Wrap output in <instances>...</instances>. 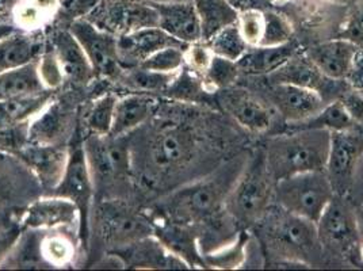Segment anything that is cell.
Returning <instances> with one entry per match:
<instances>
[{
    "mask_svg": "<svg viewBox=\"0 0 363 271\" xmlns=\"http://www.w3.org/2000/svg\"><path fill=\"white\" fill-rule=\"evenodd\" d=\"M16 223L22 228L30 229H57L80 226V216L75 204L67 198L52 194H43L31 201L19 214Z\"/></svg>",
    "mask_w": 363,
    "mask_h": 271,
    "instance_id": "14",
    "label": "cell"
},
{
    "mask_svg": "<svg viewBox=\"0 0 363 271\" xmlns=\"http://www.w3.org/2000/svg\"><path fill=\"white\" fill-rule=\"evenodd\" d=\"M6 226V223H3L1 220H0V228H3V226Z\"/></svg>",
    "mask_w": 363,
    "mask_h": 271,
    "instance_id": "58",
    "label": "cell"
},
{
    "mask_svg": "<svg viewBox=\"0 0 363 271\" xmlns=\"http://www.w3.org/2000/svg\"><path fill=\"white\" fill-rule=\"evenodd\" d=\"M238 26L250 46H259L264 31V10L251 9L239 13Z\"/></svg>",
    "mask_w": 363,
    "mask_h": 271,
    "instance_id": "43",
    "label": "cell"
},
{
    "mask_svg": "<svg viewBox=\"0 0 363 271\" xmlns=\"http://www.w3.org/2000/svg\"><path fill=\"white\" fill-rule=\"evenodd\" d=\"M269 79L272 80V83H288L318 91L323 98V94L328 92L333 83H337L323 75L318 71V67L308 59L305 53H296L281 68H278L272 75H269Z\"/></svg>",
    "mask_w": 363,
    "mask_h": 271,
    "instance_id": "25",
    "label": "cell"
},
{
    "mask_svg": "<svg viewBox=\"0 0 363 271\" xmlns=\"http://www.w3.org/2000/svg\"><path fill=\"white\" fill-rule=\"evenodd\" d=\"M206 43L211 45L213 53L216 56H220L235 62L240 60L247 53V50L251 48L242 38L238 23H232L227 28L221 29Z\"/></svg>",
    "mask_w": 363,
    "mask_h": 271,
    "instance_id": "38",
    "label": "cell"
},
{
    "mask_svg": "<svg viewBox=\"0 0 363 271\" xmlns=\"http://www.w3.org/2000/svg\"><path fill=\"white\" fill-rule=\"evenodd\" d=\"M347 198L354 205L363 204V152L357 166H355Z\"/></svg>",
    "mask_w": 363,
    "mask_h": 271,
    "instance_id": "48",
    "label": "cell"
},
{
    "mask_svg": "<svg viewBox=\"0 0 363 271\" xmlns=\"http://www.w3.org/2000/svg\"><path fill=\"white\" fill-rule=\"evenodd\" d=\"M46 194L62 197L75 204L80 216L79 236L82 241V247L89 248L91 236V211L95 199V186L84 151V144L79 135V125L71 138L68 163L60 183Z\"/></svg>",
    "mask_w": 363,
    "mask_h": 271,
    "instance_id": "5",
    "label": "cell"
},
{
    "mask_svg": "<svg viewBox=\"0 0 363 271\" xmlns=\"http://www.w3.org/2000/svg\"><path fill=\"white\" fill-rule=\"evenodd\" d=\"M239 75L240 68L238 62L214 55L209 68L206 70L205 75L202 76V83L209 92L225 90L235 84Z\"/></svg>",
    "mask_w": 363,
    "mask_h": 271,
    "instance_id": "39",
    "label": "cell"
},
{
    "mask_svg": "<svg viewBox=\"0 0 363 271\" xmlns=\"http://www.w3.org/2000/svg\"><path fill=\"white\" fill-rule=\"evenodd\" d=\"M186 46H168L157 50L138 67L162 74H178L184 67V49Z\"/></svg>",
    "mask_w": 363,
    "mask_h": 271,
    "instance_id": "40",
    "label": "cell"
},
{
    "mask_svg": "<svg viewBox=\"0 0 363 271\" xmlns=\"http://www.w3.org/2000/svg\"><path fill=\"white\" fill-rule=\"evenodd\" d=\"M98 226L108 251L155 235V224L143 213L130 209L121 199H107L98 209Z\"/></svg>",
    "mask_w": 363,
    "mask_h": 271,
    "instance_id": "8",
    "label": "cell"
},
{
    "mask_svg": "<svg viewBox=\"0 0 363 271\" xmlns=\"http://www.w3.org/2000/svg\"><path fill=\"white\" fill-rule=\"evenodd\" d=\"M197 10L202 40L209 41L216 33L238 22L239 13L227 0H193Z\"/></svg>",
    "mask_w": 363,
    "mask_h": 271,
    "instance_id": "33",
    "label": "cell"
},
{
    "mask_svg": "<svg viewBox=\"0 0 363 271\" xmlns=\"http://www.w3.org/2000/svg\"><path fill=\"white\" fill-rule=\"evenodd\" d=\"M297 53L291 41L278 46H251L238 61L240 72L250 75H272Z\"/></svg>",
    "mask_w": 363,
    "mask_h": 271,
    "instance_id": "28",
    "label": "cell"
},
{
    "mask_svg": "<svg viewBox=\"0 0 363 271\" xmlns=\"http://www.w3.org/2000/svg\"><path fill=\"white\" fill-rule=\"evenodd\" d=\"M266 98L272 109L293 125L312 118L325 106V99L318 91L288 83H272Z\"/></svg>",
    "mask_w": 363,
    "mask_h": 271,
    "instance_id": "16",
    "label": "cell"
},
{
    "mask_svg": "<svg viewBox=\"0 0 363 271\" xmlns=\"http://www.w3.org/2000/svg\"><path fill=\"white\" fill-rule=\"evenodd\" d=\"M83 48L96 77L117 79L122 67L118 59V38L92 25L87 19H79L68 26Z\"/></svg>",
    "mask_w": 363,
    "mask_h": 271,
    "instance_id": "9",
    "label": "cell"
},
{
    "mask_svg": "<svg viewBox=\"0 0 363 271\" xmlns=\"http://www.w3.org/2000/svg\"><path fill=\"white\" fill-rule=\"evenodd\" d=\"M118 59L122 68H135L153 53L168 46H184L168 33L156 28H145L118 37Z\"/></svg>",
    "mask_w": 363,
    "mask_h": 271,
    "instance_id": "21",
    "label": "cell"
},
{
    "mask_svg": "<svg viewBox=\"0 0 363 271\" xmlns=\"http://www.w3.org/2000/svg\"><path fill=\"white\" fill-rule=\"evenodd\" d=\"M22 229L23 228L19 226L16 221L10 226L6 224L3 228H0V266L9 256L13 247L16 245L18 238L22 233Z\"/></svg>",
    "mask_w": 363,
    "mask_h": 271,
    "instance_id": "46",
    "label": "cell"
},
{
    "mask_svg": "<svg viewBox=\"0 0 363 271\" xmlns=\"http://www.w3.org/2000/svg\"><path fill=\"white\" fill-rule=\"evenodd\" d=\"M220 104L240 126L251 132H264L272 126L274 111L255 95L242 89L220 91Z\"/></svg>",
    "mask_w": 363,
    "mask_h": 271,
    "instance_id": "20",
    "label": "cell"
},
{
    "mask_svg": "<svg viewBox=\"0 0 363 271\" xmlns=\"http://www.w3.org/2000/svg\"><path fill=\"white\" fill-rule=\"evenodd\" d=\"M40 182L43 194L52 192L65 172L69 145L29 143L16 153Z\"/></svg>",
    "mask_w": 363,
    "mask_h": 271,
    "instance_id": "18",
    "label": "cell"
},
{
    "mask_svg": "<svg viewBox=\"0 0 363 271\" xmlns=\"http://www.w3.org/2000/svg\"><path fill=\"white\" fill-rule=\"evenodd\" d=\"M86 19L117 38L159 26L157 10L147 0H99Z\"/></svg>",
    "mask_w": 363,
    "mask_h": 271,
    "instance_id": "7",
    "label": "cell"
},
{
    "mask_svg": "<svg viewBox=\"0 0 363 271\" xmlns=\"http://www.w3.org/2000/svg\"><path fill=\"white\" fill-rule=\"evenodd\" d=\"M213 57H214V53L211 45L206 41L201 40L186 46L184 67L202 79V76L205 75L206 70L209 68Z\"/></svg>",
    "mask_w": 363,
    "mask_h": 271,
    "instance_id": "44",
    "label": "cell"
},
{
    "mask_svg": "<svg viewBox=\"0 0 363 271\" xmlns=\"http://www.w3.org/2000/svg\"><path fill=\"white\" fill-rule=\"evenodd\" d=\"M335 197L324 170L290 175L275 182L274 201L279 209L316 224Z\"/></svg>",
    "mask_w": 363,
    "mask_h": 271,
    "instance_id": "4",
    "label": "cell"
},
{
    "mask_svg": "<svg viewBox=\"0 0 363 271\" xmlns=\"http://www.w3.org/2000/svg\"><path fill=\"white\" fill-rule=\"evenodd\" d=\"M361 255H362V258H363V240H362V245H361Z\"/></svg>",
    "mask_w": 363,
    "mask_h": 271,
    "instance_id": "59",
    "label": "cell"
},
{
    "mask_svg": "<svg viewBox=\"0 0 363 271\" xmlns=\"http://www.w3.org/2000/svg\"><path fill=\"white\" fill-rule=\"evenodd\" d=\"M144 145L145 172L155 178L187 166L197 151V138L182 125L166 123L152 132Z\"/></svg>",
    "mask_w": 363,
    "mask_h": 271,
    "instance_id": "6",
    "label": "cell"
},
{
    "mask_svg": "<svg viewBox=\"0 0 363 271\" xmlns=\"http://www.w3.org/2000/svg\"><path fill=\"white\" fill-rule=\"evenodd\" d=\"M110 254L121 260L123 269L138 270H182L190 269L186 260L174 254L156 235L133 241Z\"/></svg>",
    "mask_w": 363,
    "mask_h": 271,
    "instance_id": "13",
    "label": "cell"
},
{
    "mask_svg": "<svg viewBox=\"0 0 363 271\" xmlns=\"http://www.w3.org/2000/svg\"><path fill=\"white\" fill-rule=\"evenodd\" d=\"M321 247L333 253H346L359 240L355 205L346 196L335 194L316 223Z\"/></svg>",
    "mask_w": 363,
    "mask_h": 271,
    "instance_id": "11",
    "label": "cell"
},
{
    "mask_svg": "<svg viewBox=\"0 0 363 271\" xmlns=\"http://www.w3.org/2000/svg\"><path fill=\"white\" fill-rule=\"evenodd\" d=\"M43 236H44V231L41 229L23 228L21 236L16 240V245L13 247L6 260L1 263L0 270L50 269L41 251Z\"/></svg>",
    "mask_w": 363,
    "mask_h": 271,
    "instance_id": "29",
    "label": "cell"
},
{
    "mask_svg": "<svg viewBox=\"0 0 363 271\" xmlns=\"http://www.w3.org/2000/svg\"><path fill=\"white\" fill-rule=\"evenodd\" d=\"M248 235L240 232L235 239L223 244L221 247L203 254L205 266L213 269H239L242 267L247 256Z\"/></svg>",
    "mask_w": 363,
    "mask_h": 271,
    "instance_id": "37",
    "label": "cell"
},
{
    "mask_svg": "<svg viewBox=\"0 0 363 271\" xmlns=\"http://www.w3.org/2000/svg\"><path fill=\"white\" fill-rule=\"evenodd\" d=\"M37 70L46 90L57 91L65 83L60 61L57 59V55L53 46L50 45V43H45L41 55L38 56Z\"/></svg>",
    "mask_w": 363,
    "mask_h": 271,
    "instance_id": "41",
    "label": "cell"
},
{
    "mask_svg": "<svg viewBox=\"0 0 363 271\" xmlns=\"http://www.w3.org/2000/svg\"><path fill=\"white\" fill-rule=\"evenodd\" d=\"M44 46V33L16 31L0 43V74L37 60Z\"/></svg>",
    "mask_w": 363,
    "mask_h": 271,
    "instance_id": "27",
    "label": "cell"
},
{
    "mask_svg": "<svg viewBox=\"0 0 363 271\" xmlns=\"http://www.w3.org/2000/svg\"><path fill=\"white\" fill-rule=\"evenodd\" d=\"M178 74H162L145 70L143 67H135L122 68L121 74L117 76V80L130 92L152 95L156 92H166Z\"/></svg>",
    "mask_w": 363,
    "mask_h": 271,
    "instance_id": "34",
    "label": "cell"
},
{
    "mask_svg": "<svg viewBox=\"0 0 363 271\" xmlns=\"http://www.w3.org/2000/svg\"><path fill=\"white\" fill-rule=\"evenodd\" d=\"M82 241L77 229L57 228L44 231L41 251L50 269H67L76 265Z\"/></svg>",
    "mask_w": 363,
    "mask_h": 271,
    "instance_id": "26",
    "label": "cell"
},
{
    "mask_svg": "<svg viewBox=\"0 0 363 271\" xmlns=\"http://www.w3.org/2000/svg\"><path fill=\"white\" fill-rule=\"evenodd\" d=\"M98 3L99 0H59V14L55 23L68 28L72 22L90 16Z\"/></svg>",
    "mask_w": 363,
    "mask_h": 271,
    "instance_id": "45",
    "label": "cell"
},
{
    "mask_svg": "<svg viewBox=\"0 0 363 271\" xmlns=\"http://www.w3.org/2000/svg\"><path fill=\"white\" fill-rule=\"evenodd\" d=\"M49 43L60 61L65 82L75 87H87L96 79L83 48L68 28L57 26L52 31Z\"/></svg>",
    "mask_w": 363,
    "mask_h": 271,
    "instance_id": "19",
    "label": "cell"
},
{
    "mask_svg": "<svg viewBox=\"0 0 363 271\" xmlns=\"http://www.w3.org/2000/svg\"><path fill=\"white\" fill-rule=\"evenodd\" d=\"M355 221H357V229L359 235V240H363V204L355 205Z\"/></svg>",
    "mask_w": 363,
    "mask_h": 271,
    "instance_id": "54",
    "label": "cell"
},
{
    "mask_svg": "<svg viewBox=\"0 0 363 271\" xmlns=\"http://www.w3.org/2000/svg\"><path fill=\"white\" fill-rule=\"evenodd\" d=\"M340 101L347 109L348 114L352 117V120L357 123L363 122V92L352 90L345 94Z\"/></svg>",
    "mask_w": 363,
    "mask_h": 271,
    "instance_id": "49",
    "label": "cell"
},
{
    "mask_svg": "<svg viewBox=\"0 0 363 271\" xmlns=\"http://www.w3.org/2000/svg\"><path fill=\"white\" fill-rule=\"evenodd\" d=\"M357 125L358 123L352 120V117L348 114L347 109L339 99L325 104L312 118L300 123H294L293 129H324L333 133L354 129Z\"/></svg>",
    "mask_w": 363,
    "mask_h": 271,
    "instance_id": "35",
    "label": "cell"
},
{
    "mask_svg": "<svg viewBox=\"0 0 363 271\" xmlns=\"http://www.w3.org/2000/svg\"><path fill=\"white\" fill-rule=\"evenodd\" d=\"M43 196V187L26 163L13 152L0 150V209H25Z\"/></svg>",
    "mask_w": 363,
    "mask_h": 271,
    "instance_id": "10",
    "label": "cell"
},
{
    "mask_svg": "<svg viewBox=\"0 0 363 271\" xmlns=\"http://www.w3.org/2000/svg\"><path fill=\"white\" fill-rule=\"evenodd\" d=\"M75 110L65 99L56 96L45 109L30 121L29 143L67 145V138L71 140L77 123Z\"/></svg>",
    "mask_w": 363,
    "mask_h": 271,
    "instance_id": "15",
    "label": "cell"
},
{
    "mask_svg": "<svg viewBox=\"0 0 363 271\" xmlns=\"http://www.w3.org/2000/svg\"><path fill=\"white\" fill-rule=\"evenodd\" d=\"M359 46L348 38H337L309 48L305 55L318 71L335 82H346Z\"/></svg>",
    "mask_w": 363,
    "mask_h": 271,
    "instance_id": "23",
    "label": "cell"
},
{
    "mask_svg": "<svg viewBox=\"0 0 363 271\" xmlns=\"http://www.w3.org/2000/svg\"><path fill=\"white\" fill-rule=\"evenodd\" d=\"M293 28L288 18L272 10H264V31L259 46H278L291 41Z\"/></svg>",
    "mask_w": 363,
    "mask_h": 271,
    "instance_id": "42",
    "label": "cell"
},
{
    "mask_svg": "<svg viewBox=\"0 0 363 271\" xmlns=\"http://www.w3.org/2000/svg\"><path fill=\"white\" fill-rule=\"evenodd\" d=\"M156 110V101L150 94L129 92L118 98L110 136L126 137L145 125Z\"/></svg>",
    "mask_w": 363,
    "mask_h": 271,
    "instance_id": "24",
    "label": "cell"
},
{
    "mask_svg": "<svg viewBox=\"0 0 363 271\" xmlns=\"http://www.w3.org/2000/svg\"><path fill=\"white\" fill-rule=\"evenodd\" d=\"M19 0H0V22L13 23V11Z\"/></svg>",
    "mask_w": 363,
    "mask_h": 271,
    "instance_id": "51",
    "label": "cell"
},
{
    "mask_svg": "<svg viewBox=\"0 0 363 271\" xmlns=\"http://www.w3.org/2000/svg\"><path fill=\"white\" fill-rule=\"evenodd\" d=\"M333 3L336 4H342V6H359L363 3V0H331Z\"/></svg>",
    "mask_w": 363,
    "mask_h": 271,
    "instance_id": "55",
    "label": "cell"
},
{
    "mask_svg": "<svg viewBox=\"0 0 363 271\" xmlns=\"http://www.w3.org/2000/svg\"><path fill=\"white\" fill-rule=\"evenodd\" d=\"M350 31H351V34L355 37H359V35H363V9H361L359 11H358V14L355 16L354 18V21H352V23H351V26H350Z\"/></svg>",
    "mask_w": 363,
    "mask_h": 271,
    "instance_id": "52",
    "label": "cell"
},
{
    "mask_svg": "<svg viewBox=\"0 0 363 271\" xmlns=\"http://www.w3.org/2000/svg\"><path fill=\"white\" fill-rule=\"evenodd\" d=\"M16 31H19V29L16 28L14 23H4V22H0V43L4 41L6 38L14 35Z\"/></svg>",
    "mask_w": 363,
    "mask_h": 271,
    "instance_id": "53",
    "label": "cell"
},
{
    "mask_svg": "<svg viewBox=\"0 0 363 271\" xmlns=\"http://www.w3.org/2000/svg\"><path fill=\"white\" fill-rule=\"evenodd\" d=\"M275 181L266 166L264 155L248 159L247 165L230 190L225 202V211L233 221L250 226L260 221L274 201Z\"/></svg>",
    "mask_w": 363,
    "mask_h": 271,
    "instance_id": "3",
    "label": "cell"
},
{
    "mask_svg": "<svg viewBox=\"0 0 363 271\" xmlns=\"http://www.w3.org/2000/svg\"><path fill=\"white\" fill-rule=\"evenodd\" d=\"M248 157L238 156L218 167L211 175L182 187L163 204L172 223L193 226L206 223L225 211L230 190L240 177Z\"/></svg>",
    "mask_w": 363,
    "mask_h": 271,
    "instance_id": "1",
    "label": "cell"
},
{
    "mask_svg": "<svg viewBox=\"0 0 363 271\" xmlns=\"http://www.w3.org/2000/svg\"><path fill=\"white\" fill-rule=\"evenodd\" d=\"M56 96V91L45 90L33 95L0 101V129L30 122Z\"/></svg>",
    "mask_w": 363,
    "mask_h": 271,
    "instance_id": "31",
    "label": "cell"
},
{
    "mask_svg": "<svg viewBox=\"0 0 363 271\" xmlns=\"http://www.w3.org/2000/svg\"><path fill=\"white\" fill-rule=\"evenodd\" d=\"M45 90L38 75L37 60L0 74V101L33 95Z\"/></svg>",
    "mask_w": 363,
    "mask_h": 271,
    "instance_id": "32",
    "label": "cell"
},
{
    "mask_svg": "<svg viewBox=\"0 0 363 271\" xmlns=\"http://www.w3.org/2000/svg\"><path fill=\"white\" fill-rule=\"evenodd\" d=\"M363 152V133L355 128L331 133L325 174L337 196L347 197L355 166Z\"/></svg>",
    "mask_w": 363,
    "mask_h": 271,
    "instance_id": "12",
    "label": "cell"
},
{
    "mask_svg": "<svg viewBox=\"0 0 363 271\" xmlns=\"http://www.w3.org/2000/svg\"><path fill=\"white\" fill-rule=\"evenodd\" d=\"M346 82L352 90L363 92V48H359L355 53Z\"/></svg>",
    "mask_w": 363,
    "mask_h": 271,
    "instance_id": "47",
    "label": "cell"
},
{
    "mask_svg": "<svg viewBox=\"0 0 363 271\" xmlns=\"http://www.w3.org/2000/svg\"><path fill=\"white\" fill-rule=\"evenodd\" d=\"M227 1L238 13L251 10V9L266 10L267 6L270 4L267 0H227Z\"/></svg>",
    "mask_w": 363,
    "mask_h": 271,
    "instance_id": "50",
    "label": "cell"
},
{
    "mask_svg": "<svg viewBox=\"0 0 363 271\" xmlns=\"http://www.w3.org/2000/svg\"><path fill=\"white\" fill-rule=\"evenodd\" d=\"M270 4H275V3H284V1H289V0H267Z\"/></svg>",
    "mask_w": 363,
    "mask_h": 271,
    "instance_id": "57",
    "label": "cell"
},
{
    "mask_svg": "<svg viewBox=\"0 0 363 271\" xmlns=\"http://www.w3.org/2000/svg\"><path fill=\"white\" fill-rule=\"evenodd\" d=\"M59 14V0H19L13 11V23L19 31L43 33L53 26Z\"/></svg>",
    "mask_w": 363,
    "mask_h": 271,
    "instance_id": "30",
    "label": "cell"
},
{
    "mask_svg": "<svg viewBox=\"0 0 363 271\" xmlns=\"http://www.w3.org/2000/svg\"><path fill=\"white\" fill-rule=\"evenodd\" d=\"M159 14V28L184 45L202 40L201 23L193 0L152 3Z\"/></svg>",
    "mask_w": 363,
    "mask_h": 271,
    "instance_id": "22",
    "label": "cell"
},
{
    "mask_svg": "<svg viewBox=\"0 0 363 271\" xmlns=\"http://www.w3.org/2000/svg\"><path fill=\"white\" fill-rule=\"evenodd\" d=\"M331 132L324 129H293L272 137L263 152L274 181L325 168Z\"/></svg>",
    "mask_w": 363,
    "mask_h": 271,
    "instance_id": "2",
    "label": "cell"
},
{
    "mask_svg": "<svg viewBox=\"0 0 363 271\" xmlns=\"http://www.w3.org/2000/svg\"><path fill=\"white\" fill-rule=\"evenodd\" d=\"M117 101L118 96L114 92H104L92 99L84 116V123L90 135H110Z\"/></svg>",
    "mask_w": 363,
    "mask_h": 271,
    "instance_id": "36",
    "label": "cell"
},
{
    "mask_svg": "<svg viewBox=\"0 0 363 271\" xmlns=\"http://www.w3.org/2000/svg\"><path fill=\"white\" fill-rule=\"evenodd\" d=\"M282 211L279 219H275L267 229L269 238L281 250L290 253V255H300V259L315 255L320 245L316 224L296 214Z\"/></svg>",
    "mask_w": 363,
    "mask_h": 271,
    "instance_id": "17",
    "label": "cell"
},
{
    "mask_svg": "<svg viewBox=\"0 0 363 271\" xmlns=\"http://www.w3.org/2000/svg\"><path fill=\"white\" fill-rule=\"evenodd\" d=\"M150 3H175V1H190V0H147Z\"/></svg>",
    "mask_w": 363,
    "mask_h": 271,
    "instance_id": "56",
    "label": "cell"
}]
</instances>
